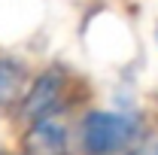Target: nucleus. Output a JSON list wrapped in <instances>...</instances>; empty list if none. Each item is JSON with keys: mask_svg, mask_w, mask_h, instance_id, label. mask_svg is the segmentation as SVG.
I'll use <instances>...</instances> for the list:
<instances>
[{"mask_svg": "<svg viewBox=\"0 0 158 155\" xmlns=\"http://www.w3.org/2000/svg\"><path fill=\"white\" fill-rule=\"evenodd\" d=\"M143 125L128 113H103L94 110L79 125V146L82 155H128L137 146Z\"/></svg>", "mask_w": 158, "mask_h": 155, "instance_id": "nucleus-1", "label": "nucleus"}, {"mask_svg": "<svg viewBox=\"0 0 158 155\" xmlns=\"http://www.w3.org/2000/svg\"><path fill=\"white\" fill-rule=\"evenodd\" d=\"M67 94H70V73L64 67H49L27 85L24 97L19 100V116L27 125L49 116H61L67 107Z\"/></svg>", "mask_w": 158, "mask_h": 155, "instance_id": "nucleus-2", "label": "nucleus"}, {"mask_svg": "<svg viewBox=\"0 0 158 155\" xmlns=\"http://www.w3.org/2000/svg\"><path fill=\"white\" fill-rule=\"evenodd\" d=\"M24 152L27 155H67L70 152V131L58 116L31 122L24 134Z\"/></svg>", "mask_w": 158, "mask_h": 155, "instance_id": "nucleus-3", "label": "nucleus"}, {"mask_svg": "<svg viewBox=\"0 0 158 155\" xmlns=\"http://www.w3.org/2000/svg\"><path fill=\"white\" fill-rule=\"evenodd\" d=\"M27 91V70L12 58H0V107L21 100Z\"/></svg>", "mask_w": 158, "mask_h": 155, "instance_id": "nucleus-4", "label": "nucleus"}, {"mask_svg": "<svg viewBox=\"0 0 158 155\" xmlns=\"http://www.w3.org/2000/svg\"><path fill=\"white\" fill-rule=\"evenodd\" d=\"M24 155H27V152H24Z\"/></svg>", "mask_w": 158, "mask_h": 155, "instance_id": "nucleus-5", "label": "nucleus"}]
</instances>
